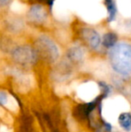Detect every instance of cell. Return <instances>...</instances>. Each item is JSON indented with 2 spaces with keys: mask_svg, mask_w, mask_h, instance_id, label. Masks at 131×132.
Here are the masks:
<instances>
[{
  "mask_svg": "<svg viewBox=\"0 0 131 132\" xmlns=\"http://www.w3.org/2000/svg\"><path fill=\"white\" fill-rule=\"evenodd\" d=\"M13 57L16 62L23 65H32L37 60V53L28 46L18 47L13 51Z\"/></svg>",
  "mask_w": 131,
  "mask_h": 132,
  "instance_id": "cell-3",
  "label": "cell"
},
{
  "mask_svg": "<svg viewBox=\"0 0 131 132\" xmlns=\"http://www.w3.org/2000/svg\"><path fill=\"white\" fill-rule=\"evenodd\" d=\"M81 37L91 49L94 51L99 50L101 44V39L98 31H96L94 29L90 27L83 28L81 31Z\"/></svg>",
  "mask_w": 131,
  "mask_h": 132,
  "instance_id": "cell-4",
  "label": "cell"
},
{
  "mask_svg": "<svg viewBox=\"0 0 131 132\" xmlns=\"http://www.w3.org/2000/svg\"><path fill=\"white\" fill-rule=\"evenodd\" d=\"M11 0H0V7H3L7 5L9 3H10Z\"/></svg>",
  "mask_w": 131,
  "mask_h": 132,
  "instance_id": "cell-13",
  "label": "cell"
},
{
  "mask_svg": "<svg viewBox=\"0 0 131 132\" xmlns=\"http://www.w3.org/2000/svg\"><path fill=\"white\" fill-rule=\"evenodd\" d=\"M118 43V36L115 32H107L103 35L102 40H101V44L106 49H111L112 47Z\"/></svg>",
  "mask_w": 131,
  "mask_h": 132,
  "instance_id": "cell-8",
  "label": "cell"
},
{
  "mask_svg": "<svg viewBox=\"0 0 131 132\" xmlns=\"http://www.w3.org/2000/svg\"><path fill=\"white\" fill-rule=\"evenodd\" d=\"M118 122L121 129L124 131L131 130V113L130 112H122L118 117Z\"/></svg>",
  "mask_w": 131,
  "mask_h": 132,
  "instance_id": "cell-7",
  "label": "cell"
},
{
  "mask_svg": "<svg viewBox=\"0 0 131 132\" xmlns=\"http://www.w3.org/2000/svg\"><path fill=\"white\" fill-rule=\"evenodd\" d=\"M100 98V97H99ZM99 98H96L93 101L89 102V103H83L76 107L75 111H76V115L80 117L81 119H87L90 118L92 113L93 112L95 108H97V104L100 103Z\"/></svg>",
  "mask_w": 131,
  "mask_h": 132,
  "instance_id": "cell-6",
  "label": "cell"
},
{
  "mask_svg": "<svg viewBox=\"0 0 131 132\" xmlns=\"http://www.w3.org/2000/svg\"><path fill=\"white\" fill-rule=\"evenodd\" d=\"M83 56H84V52L80 47L71 48L68 51V57L74 61H80L83 59Z\"/></svg>",
  "mask_w": 131,
  "mask_h": 132,
  "instance_id": "cell-10",
  "label": "cell"
},
{
  "mask_svg": "<svg viewBox=\"0 0 131 132\" xmlns=\"http://www.w3.org/2000/svg\"><path fill=\"white\" fill-rule=\"evenodd\" d=\"M28 19L34 23H41L47 18V12L42 5L35 4L31 6L28 12Z\"/></svg>",
  "mask_w": 131,
  "mask_h": 132,
  "instance_id": "cell-5",
  "label": "cell"
},
{
  "mask_svg": "<svg viewBox=\"0 0 131 132\" xmlns=\"http://www.w3.org/2000/svg\"><path fill=\"white\" fill-rule=\"evenodd\" d=\"M38 48L40 52L43 57H47L50 61H55L58 57L59 52H58V49L55 42L49 38L48 36L42 35L38 39Z\"/></svg>",
  "mask_w": 131,
  "mask_h": 132,
  "instance_id": "cell-2",
  "label": "cell"
},
{
  "mask_svg": "<svg viewBox=\"0 0 131 132\" xmlns=\"http://www.w3.org/2000/svg\"><path fill=\"white\" fill-rule=\"evenodd\" d=\"M34 1L40 3V5H41V4H45V5H47L49 7V9L51 10V9H52L53 5H54L55 0H34Z\"/></svg>",
  "mask_w": 131,
  "mask_h": 132,
  "instance_id": "cell-11",
  "label": "cell"
},
{
  "mask_svg": "<svg viewBox=\"0 0 131 132\" xmlns=\"http://www.w3.org/2000/svg\"><path fill=\"white\" fill-rule=\"evenodd\" d=\"M109 61L112 69L121 77L131 76V44L119 42L110 49Z\"/></svg>",
  "mask_w": 131,
  "mask_h": 132,
  "instance_id": "cell-1",
  "label": "cell"
},
{
  "mask_svg": "<svg viewBox=\"0 0 131 132\" xmlns=\"http://www.w3.org/2000/svg\"><path fill=\"white\" fill-rule=\"evenodd\" d=\"M7 102V94L5 92H0V104H5Z\"/></svg>",
  "mask_w": 131,
  "mask_h": 132,
  "instance_id": "cell-12",
  "label": "cell"
},
{
  "mask_svg": "<svg viewBox=\"0 0 131 132\" xmlns=\"http://www.w3.org/2000/svg\"><path fill=\"white\" fill-rule=\"evenodd\" d=\"M104 5L107 8V12H108L107 21L109 23H111L116 19V16H117V5H116V3L114 0H104Z\"/></svg>",
  "mask_w": 131,
  "mask_h": 132,
  "instance_id": "cell-9",
  "label": "cell"
}]
</instances>
